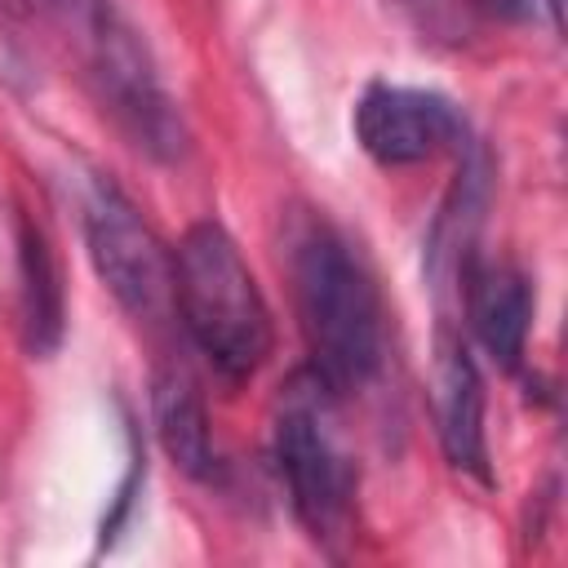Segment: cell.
<instances>
[{
    "mask_svg": "<svg viewBox=\"0 0 568 568\" xmlns=\"http://www.w3.org/2000/svg\"><path fill=\"white\" fill-rule=\"evenodd\" d=\"M288 275L311 377L333 395H359L386 359V320L373 271L355 244L324 217H306L288 235Z\"/></svg>",
    "mask_w": 568,
    "mask_h": 568,
    "instance_id": "1",
    "label": "cell"
},
{
    "mask_svg": "<svg viewBox=\"0 0 568 568\" xmlns=\"http://www.w3.org/2000/svg\"><path fill=\"white\" fill-rule=\"evenodd\" d=\"M173 311L226 386L248 382L275 346L271 306L240 244L213 217L186 226L173 248Z\"/></svg>",
    "mask_w": 568,
    "mask_h": 568,
    "instance_id": "2",
    "label": "cell"
},
{
    "mask_svg": "<svg viewBox=\"0 0 568 568\" xmlns=\"http://www.w3.org/2000/svg\"><path fill=\"white\" fill-rule=\"evenodd\" d=\"M71 36L80 40L89 84L115 129L151 160H182L186 151V120L173 93L160 80V67L138 36V27L120 13L115 0H49Z\"/></svg>",
    "mask_w": 568,
    "mask_h": 568,
    "instance_id": "3",
    "label": "cell"
},
{
    "mask_svg": "<svg viewBox=\"0 0 568 568\" xmlns=\"http://www.w3.org/2000/svg\"><path fill=\"white\" fill-rule=\"evenodd\" d=\"M333 395L302 373L275 413V466L288 488L293 515L320 546H337L355 528V462L328 422Z\"/></svg>",
    "mask_w": 568,
    "mask_h": 568,
    "instance_id": "4",
    "label": "cell"
},
{
    "mask_svg": "<svg viewBox=\"0 0 568 568\" xmlns=\"http://www.w3.org/2000/svg\"><path fill=\"white\" fill-rule=\"evenodd\" d=\"M84 244L124 315L160 324L173 311V248L111 178H93L84 191Z\"/></svg>",
    "mask_w": 568,
    "mask_h": 568,
    "instance_id": "5",
    "label": "cell"
},
{
    "mask_svg": "<svg viewBox=\"0 0 568 568\" xmlns=\"http://www.w3.org/2000/svg\"><path fill=\"white\" fill-rule=\"evenodd\" d=\"M359 151L382 169H413L466 146V115L453 98L413 84H368L351 111Z\"/></svg>",
    "mask_w": 568,
    "mask_h": 568,
    "instance_id": "6",
    "label": "cell"
},
{
    "mask_svg": "<svg viewBox=\"0 0 568 568\" xmlns=\"http://www.w3.org/2000/svg\"><path fill=\"white\" fill-rule=\"evenodd\" d=\"M435 430H439L444 457L457 470L488 479L484 382L470 359V346L448 324H439V333H435Z\"/></svg>",
    "mask_w": 568,
    "mask_h": 568,
    "instance_id": "7",
    "label": "cell"
},
{
    "mask_svg": "<svg viewBox=\"0 0 568 568\" xmlns=\"http://www.w3.org/2000/svg\"><path fill=\"white\" fill-rule=\"evenodd\" d=\"M462 293H466V324L484 355L515 373L528 351L532 328V293L519 266L510 262H462Z\"/></svg>",
    "mask_w": 568,
    "mask_h": 568,
    "instance_id": "8",
    "label": "cell"
},
{
    "mask_svg": "<svg viewBox=\"0 0 568 568\" xmlns=\"http://www.w3.org/2000/svg\"><path fill=\"white\" fill-rule=\"evenodd\" d=\"M18 315L31 359H49L67 333V293L49 235L27 213H18Z\"/></svg>",
    "mask_w": 568,
    "mask_h": 568,
    "instance_id": "9",
    "label": "cell"
},
{
    "mask_svg": "<svg viewBox=\"0 0 568 568\" xmlns=\"http://www.w3.org/2000/svg\"><path fill=\"white\" fill-rule=\"evenodd\" d=\"M151 413H155V435L169 462L186 475H209L213 466V439H209V413L195 390V382L182 368H160L151 386Z\"/></svg>",
    "mask_w": 568,
    "mask_h": 568,
    "instance_id": "10",
    "label": "cell"
},
{
    "mask_svg": "<svg viewBox=\"0 0 568 568\" xmlns=\"http://www.w3.org/2000/svg\"><path fill=\"white\" fill-rule=\"evenodd\" d=\"M524 4H528V9H532V4H541L546 22H550V27H559V0H524Z\"/></svg>",
    "mask_w": 568,
    "mask_h": 568,
    "instance_id": "11",
    "label": "cell"
}]
</instances>
